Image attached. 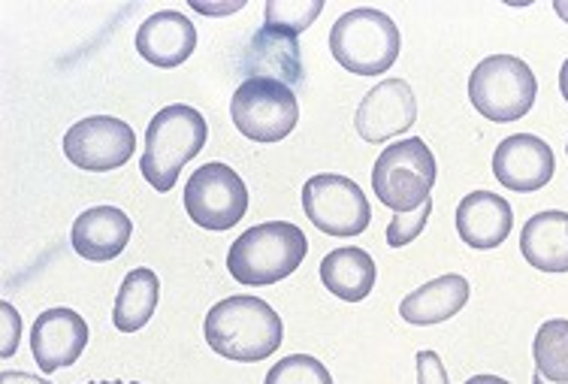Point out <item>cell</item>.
Segmentation results:
<instances>
[{"label": "cell", "instance_id": "1", "mask_svg": "<svg viewBox=\"0 0 568 384\" xmlns=\"http://www.w3.org/2000/svg\"><path fill=\"white\" fill-rule=\"evenodd\" d=\"M209 348L236 363H261L284 342L282 315L266 300L236 294L209 309L203 321Z\"/></svg>", "mask_w": 568, "mask_h": 384}, {"label": "cell", "instance_id": "2", "mask_svg": "<svg viewBox=\"0 0 568 384\" xmlns=\"http://www.w3.org/2000/svg\"><path fill=\"white\" fill-rule=\"evenodd\" d=\"M209 140V124L194 107L173 103L164 107L145 131V152L140 158V170L154 191H173L179 173L187 161H194Z\"/></svg>", "mask_w": 568, "mask_h": 384}, {"label": "cell", "instance_id": "3", "mask_svg": "<svg viewBox=\"0 0 568 384\" xmlns=\"http://www.w3.org/2000/svg\"><path fill=\"white\" fill-rule=\"evenodd\" d=\"M308 240L291 221H266L245 231L230 245V275L248 287H266L282 282L306 261Z\"/></svg>", "mask_w": 568, "mask_h": 384}, {"label": "cell", "instance_id": "4", "mask_svg": "<svg viewBox=\"0 0 568 384\" xmlns=\"http://www.w3.org/2000/svg\"><path fill=\"white\" fill-rule=\"evenodd\" d=\"M403 49V33L396 22L382 10L354 7L339 16L329 31V52L348 73L378 77L396 64Z\"/></svg>", "mask_w": 568, "mask_h": 384}, {"label": "cell", "instance_id": "5", "mask_svg": "<svg viewBox=\"0 0 568 384\" xmlns=\"http://www.w3.org/2000/svg\"><path fill=\"white\" fill-rule=\"evenodd\" d=\"M436 158L424 140H399L387 145L372 166V188L378 194V203L399 212H415L429 200V191L436 185Z\"/></svg>", "mask_w": 568, "mask_h": 384}, {"label": "cell", "instance_id": "6", "mask_svg": "<svg viewBox=\"0 0 568 384\" xmlns=\"http://www.w3.org/2000/svg\"><path fill=\"white\" fill-rule=\"evenodd\" d=\"M538 79L532 67L517 55H490L475 67L469 77V100L484 119L508 121L524 119L532 110Z\"/></svg>", "mask_w": 568, "mask_h": 384}, {"label": "cell", "instance_id": "7", "mask_svg": "<svg viewBox=\"0 0 568 384\" xmlns=\"http://www.w3.org/2000/svg\"><path fill=\"white\" fill-rule=\"evenodd\" d=\"M230 115L242 137L254 143H278L300 121L294 89L275 79H245L230 100Z\"/></svg>", "mask_w": 568, "mask_h": 384}, {"label": "cell", "instance_id": "8", "mask_svg": "<svg viewBox=\"0 0 568 384\" xmlns=\"http://www.w3.org/2000/svg\"><path fill=\"white\" fill-rule=\"evenodd\" d=\"M187 219L203 231H230L248 212V188L227 164H203L185 182Z\"/></svg>", "mask_w": 568, "mask_h": 384}, {"label": "cell", "instance_id": "9", "mask_svg": "<svg viewBox=\"0 0 568 384\" xmlns=\"http://www.w3.org/2000/svg\"><path fill=\"white\" fill-rule=\"evenodd\" d=\"M303 209L306 219L327 236H361L372 221V206L363 188L339 173L312 176L303 188Z\"/></svg>", "mask_w": 568, "mask_h": 384}, {"label": "cell", "instance_id": "10", "mask_svg": "<svg viewBox=\"0 0 568 384\" xmlns=\"http://www.w3.org/2000/svg\"><path fill=\"white\" fill-rule=\"evenodd\" d=\"M136 152V133L128 121L112 115H88L64 133L67 161L88 173L119 170Z\"/></svg>", "mask_w": 568, "mask_h": 384}, {"label": "cell", "instance_id": "11", "mask_svg": "<svg viewBox=\"0 0 568 384\" xmlns=\"http://www.w3.org/2000/svg\"><path fill=\"white\" fill-rule=\"evenodd\" d=\"M417 121V100L412 85L405 79H384L375 89L366 91V98L357 107L354 128L366 143H387L394 137L412 131Z\"/></svg>", "mask_w": 568, "mask_h": 384}, {"label": "cell", "instance_id": "12", "mask_svg": "<svg viewBox=\"0 0 568 384\" xmlns=\"http://www.w3.org/2000/svg\"><path fill=\"white\" fill-rule=\"evenodd\" d=\"M554 173H557L554 149L536 133H514L493 152V176L508 191H520V194L541 191Z\"/></svg>", "mask_w": 568, "mask_h": 384}, {"label": "cell", "instance_id": "13", "mask_svg": "<svg viewBox=\"0 0 568 384\" xmlns=\"http://www.w3.org/2000/svg\"><path fill=\"white\" fill-rule=\"evenodd\" d=\"M88 345V324L73 309H45L33 321L31 352L45 375L58 373L82 357Z\"/></svg>", "mask_w": 568, "mask_h": 384}, {"label": "cell", "instance_id": "14", "mask_svg": "<svg viewBox=\"0 0 568 384\" xmlns=\"http://www.w3.org/2000/svg\"><path fill=\"white\" fill-rule=\"evenodd\" d=\"M240 70L248 79H275L287 89H296L303 82V52H300L294 33L275 31L270 24H263L245 46Z\"/></svg>", "mask_w": 568, "mask_h": 384}, {"label": "cell", "instance_id": "15", "mask_svg": "<svg viewBox=\"0 0 568 384\" xmlns=\"http://www.w3.org/2000/svg\"><path fill=\"white\" fill-rule=\"evenodd\" d=\"M197 49V28L179 10H161L149 16L136 31V52L161 70L185 64Z\"/></svg>", "mask_w": 568, "mask_h": 384}, {"label": "cell", "instance_id": "16", "mask_svg": "<svg viewBox=\"0 0 568 384\" xmlns=\"http://www.w3.org/2000/svg\"><path fill=\"white\" fill-rule=\"evenodd\" d=\"M514 228L511 203L493 191H475L459 200L457 206V233L469 249L490 252L499 249Z\"/></svg>", "mask_w": 568, "mask_h": 384}, {"label": "cell", "instance_id": "17", "mask_svg": "<svg viewBox=\"0 0 568 384\" xmlns=\"http://www.w3.org/2000/svg\"><path fill=\"white\" fill-rule=\"evenodd\" d=\"M133 221L115 206H94L82 212L77 221H73V233H70V242L77 249L79 257L85 261H94V264H103V261H115L128 242H131Z\"/></svg>", "mask_w": 568, "mask_h": 384}, {"label": "cell", "instance_id": "18", "mask_svg": "<svg viewBox=\"0 0 568 384\" xmlns=\"http://www.w3.org/2000/svg\"><path fill=\"white\" fill-rule=\"evenodd\" d=\"M466 303H469V282L463 275L450 273L412 291L399 303V315H403L405 324L433 327V324L454 319Z\"/></svg>", "mask_w": 568, "mask_h": 384}, {"label": "cell", "instance_id": "19", "mask_svg": "<svg viewBox=\"0 0 568 384\" xmlns=\"http://www.w3.org/2000/svg\"><path fill=\"white\" fill-rule=\"evenodd\" d=\"M520 252L541 273H568V212L547 209L526 221Z\"/></svg>", "mask_w": 568, "mask_h": 384}, {"label": "cell", "instance_id": "20", "mask_svg": "<svg viewBox=\"0 0 568 384\" xmlns=\"http://www.w3.org/2000/svg\"><path fill=\"white\" fill-rule=\"evenodd\" d=\"M375 279H378V266L372 261V254L357 245L336 249L321 261V282L329 294L339 296L345 303L366 300L375 287Z\"/></svg>", "mask_w": 568, "mask_h": 384}, {"label": "cell", "instance_id": "21", "mask_svg": "<svg viewBox=\"0 0 568 384\" xmlns=\"http://www.w3.org/2000/svg\"><path fill=\"white\" fill-rule=\"evenodd\" d=\"M158 300H161V282H158L154 270H145V266L131 270L121 282L115 309H112L115 330L136 333V330L145 327L152 321L154 309H158Z\"/></svg>", "mask_w": 568, "mask_h": 384}, {"label": "cell", "instance_id": "22", "mask_svg": "<svg viewBox=\"0 0 568 384\" xmlns=\"http://www.w3.org/2000/svg\"><path fill=\"white\" fill-rule=\"evenodd\" d=\"M532 357H536V373L545 382L568 384V321L550 319L545 321L532 342Z\"/></svg>", "mask_w": 568, "mask_h": 384}, {"label": "cell", "instance_id": "23", "mask_svg": "<svg viewBox=\"0 0 568 384\" xmlns=\"http://www.w3.org/2000/svg\"><path fill=\"white\" fill-rule=\"evenodd\" d=\"M324 10V0H270L266 3V24L284 33H303L315 24Z\"/></svg>", "mask_w": 568, "mask_h": 384}, {"label": "cell", "instance_id": "24", "mask_svg": "<svg viewBox=\"0 0 568 384\" xmlns=\"http://www.w3.org/2000/svg\"><path fill=\"white\" fill-rule=\"evenodd\" d=\"M263 384H333V375L324 363L308 354H291L275 363Z\"/></svg>", "mask_w": 568, "mask_h": 384}, {"label": "cell", "instance_id": "25", "mask_svg": "<svg viewBox=\"0 0 568 384\" xmlns=\"http://www.w3.org/2000/svg\"><path fill=\"white\" fill-rule=\"evenodd\" d=\"M429 215H433V200H426L424 206L415 209V212H399V215H394V221L387 224V245L390 249H403L408 242H415L424 233Z\"/></svg>", "mask_w": 568, "mask_h": 384}, {"label": "cell", "instance_id": "26", "mask_svg": "<svg viewBox=\"0 0 568 384\" xmlns=\"http://www.w3.org/2000/svg\"><path fill=\"white\" fill-rule=\"evenodd\" d=\"M417 382L420 384H450L448 370H445V363L438 357L436 352H417Z\"/></svg>", "mask_w": 568, "mask_h": 384}, {"label": "cell", "instance_id": "27", "mask_svg": "<svg viewBox=\"0 0 568 384\" xmlns=\"http://www.w3.org/2000/svg\"><path fill=\"white\" fill-rule=\"evenodd\" d=\"M0 319H3V348H0V357H12L16 348H19V340H22V319H19V312L10 303H0Z\"/></svg>", "mask_w": 568, "mask_h": 384}, {"label": "cell", "instance_id": "28", "mask_svg": "<svg viewBox=\"0 0 568 384\" xmlns=\"http://www.w3.org/2000/svg\"><path fill=\"white\" fill-rule=\"evenodd\" d=\"M191 7L206 16H221V12H236L245 7V0H230V3H203V0H191Z\"/></svg>", "mask_w": 568, "mask_h": 384}, {"label": "cell", "instance_id": "29", "mask_svg": "<svg viewBox=\"0 0 568 384\" xmlns=\"http://www.w3.org/2000/svg\"><path fill=\"white\" fill-rule=\"evenodd\" d=\"M0 384H52V382H45V378L31 373H3L0 375Z\"/></svg>", "mask_w": 568, "mask_h": 384}, {"label": "cell", "instance_id": "30", "mask_svg": "<svg viewBox=\"0 0 568 384\" xmlns=\"http://www.w3.org/2000/svg\"><path fill=\"white\" fill-rule=\"evenodd\" d=\"M466 384H511V382H505V378H499V375H475V378H469Z\"/></svg>", "mask_w": 568, "mask_h": 384}, {"label": "cell", "instance_id": "31", "mask_svg": "<svg viewBox=\"0 0 568 384\" xmlns=\"http://www.w3.org/2000/svg\"><path fill=\"white\" fill-rule=\"evenodd\" d=\"M559 91H562V98L568 100V58L566 64H562V70H559Z\"/></svg>", "mask_w": 568, "mask_h": 384}, {"label": "cell", "instance_id": "32", "mask_svg": "<svg viewBox=\"0 0 568 384\" xmlns=\"http://www.w3.org/2000/svg\"><path fill=\"white\" fill-rule=\"evenodd\" d=\"M554 10H557L559 19L568 24V0H554Z\"/></svg>", "mask_w": 568, "mask_h": 384}, {"label": "cell", "instance_id": "33", "mask_svg": "<svg viewBox=\"0 0 568 384\" xmlns=\"http://www.w3.org/2000/svg\"><path fill=\"white\" fill-rule=\"evenodd\" d=\"M532 384H554V382H545V378H541V375L536 373V378H532Z\"/></svg>", "mask_w": 568, "mask_h": 384}, {"label": "cell", "instance_id": "34", "mask_svg": "<svg viewBox=\"0 0 568 384\" xmlns=\"http://www.w3.org/2000/svg\"><path fill=\"white\" fill-rule=\"evenodd\" d=\"M88 384H128V382H88ZM131 384H140V382H131Z\"/></svg>", "mask_w": 568, "mask_h": 384}, {"label": "cell", "instance_id": "35", "mask_svg": "<svg viewBox=\"0 0 568 384\" xmlns=\"http://www.w3.org/2000/svg\"><path fill=\"white\" fill-rule=\"evenodd\" d=\"M566 152H568V145H566Z\"/></svg>", "mask_w": 568, "mask_h": 384}]
</instances>
